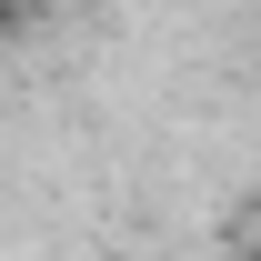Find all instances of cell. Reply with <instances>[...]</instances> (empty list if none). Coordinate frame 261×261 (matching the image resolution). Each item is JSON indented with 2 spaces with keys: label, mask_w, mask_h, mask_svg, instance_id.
Masks as SVG:
<instances>
[{
  "label": "cell",
  "mask_w": 261,
  "mask_h": 261,
  "mask_svg": "<svg viewBox=\"0 0 261 261\" xmlns=\"http://www.w3.org/2000/svg\"><path fill=\"white\" fill-rule=\"evenodd\" d=\"M0 31H20V0H0Z\"/></svg>",
  "instance_id": "obj_1"
}]
</instances>
